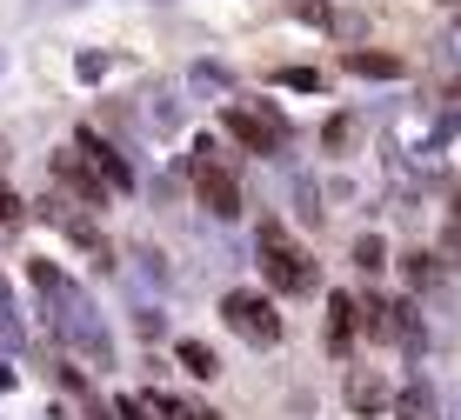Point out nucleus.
Here are the masks:
<instances>
[{
    "label": "nucleus",
    "instance_id": "1",
    "mask_svg": "<svg viewBox=\"0 0 461 420\" xmlns=\"http://www.w3.org/2000/svg\"><path fill=\"white\" fill-rule=\"evenodd\" d=\"M47 320H54V334H60V347L74 353V361H87V367H114V334H107V320H101V307H94L87 287H60L54 300H47Z\"/></svg>",
    "mask_w": 461,
    "mask_h": 420
},
{
    "label": "nucleus",
    "instance_id": "2",
    "mask_svg": "<svg viewBox=\"0 0 461 420\" xmlns=\"http://www.w3.org/2000/svg\"><path fill=\"white\" fill-rule=\"evenodd\" d=\"M254 254H261V281L275 287V294L301 300V294H314V287H321V267H314V254L294 247L281 220H261V228H254Z\"/></svg>",
    "mask_w": 461,
    "mask_h": 420
},
{
    "label": "nucleus",
    "instance_id": "3",
    "mask_svg": "<svg viewBox=\"0 0 461 420\" xmlns=\"http://www.w3.org/2000/svg\"><path fill=\"white\" fill-rule=\"evenodd\" d=\"M221 127H228V140H234L241 154H261V160H281V154H288V114H281L275 101H241V94H228Z\"/></svg>",
    "mask_w": 461,
    "mask_h": 420
},
{
    "label": "nucleus",
    "instance_id": "4",
    "mask_svg": "<svg viewBox=\"0 0 461 420\" xmlns=\"http://www.w3.org/2000/svg\"><path fill=\"white\" fill-rule=\"evenodd\" d=\"M221 320H228L234 341H248V347H281V334H288L275 294H248V287H228V294H221Z\"/></svg>",
    "mask_w": 461,
    "mask_h": 420
},
{
    "label": "nucleus",
    "instance_id": "5",
    "mask_svg": "<svg viewBox=\"0 0 461 420\" xmlns=\"http://www.w3.org/2000/svg\"><path fill=\"white\" fill-rule=\"evenodd\" d=\"M187 187H194V201L208 207L214 220H234V214H241V181H234V167L208 147V140L187 154Z\"/></svg>",
    "mask_w": 461,
    "mask_h": 420
},
{
    "label": "nucleus",
    "instance_id": "6",
    "mask_svg": "<svg viewBox=\"0 0 461 420\" xmlns=\"http://www.w3.org/2000/svg\"><path fill=\"white\" fill-rule=\"evenodd\" d=\"M74 154H81L87 167L101 174V187H107V193H134V160H127L114 140H101L94 127H74Z\"/></svg>",
    "mask_w": 461,
    "mask_h": 420
},
{
    "label": "nucleus",
    "instance_id": "7",
    "mask_svg": "<svg viewBox=\"0 0 461 420\" xmlns=\"http://www.w3.org/2000/svg\"><path fill=\"white\" fill-rule=\"evenodd\" d=\"M341 400H348L355 420H381V414H394V380L381 374V367H348Z\"/></svg>",
    "mask_w": 461,
    "mask_h": 420
},
{
    "label": "nucleus",
    "instance_id": "8",
    "mask_svg": "<svg viewBox=\"0 0 461 420\" xmlns=\"http://www.w3.org/2000/svg\"><path fill=\"white\" fill-rule=\"evenodd\" d=\"M402 281H408V294L428 300V307L448 300V261H441V254H408V261H402Z\"/></svg>",
    "mask_w": 461,
    "mask_h": 420
},
{
    "label": "nucleus",
    "instance_id": "9",
    "mask_svg": "<svg viewBox=\"0 0 461 420\" xmlns=\"http://www.w3.org/2000/svg\"><path fill=\"white\" fill-rule=\"evenodd\" d=\"M54 181L68 187L81 207H107V201H114V193L101 187V174H94V167H87V160L74 154V147H68V154H54Z\"/></svg>",
    "mask_w": 461,
    "mask_h": 420
},
{
    "label": "nucleus",
    "instance_id": "10",
    "mask_svg": "<svg viewBox=\"0 0 461 420\" xmlns=\"http://www.w3.org/2000/svg\"><path fill=\"white\" fill-rule=\"evenodd\" d=\"M394 347L408 353V361H421L428 353V327H421V300H394V334H388Z\"/></svg>",
    "mask_w": 461,
    "mask_h": 420
},
{
    "label": "nucleus",
    "instance_id": "11",
    "mask_svg": "<svg viewBox=\"0 0 461 420\" xmlns=\"http://www.w3.org/2000/svg\"><path fill=\"white\" fill-rule=\"evenodd\" d=\"M341 67L361 74V80H402V54H381V47H348Z\"/></svg>",
    "mask_w": 461,
    "mask_h": 420
},
{
    "label": "nucleus",
    "instance_id": "12",
    "mask_svg": "<svg viewBox=\"0 0 461 420\" xmlns=\"http://www.w3.org/2000/svg\"><path fill=\"white\" fill-rule=\"evenodd\" d=\"M174 361H181L187 380H214V374H221V353H214L208 341H194V334H181V341H174Z\"/></svg>",
    "mask_w": 461,
    "mask_h": 420
},
{
    "label": "nucleus",
    "instance_id": "13",
    "mask_svg": "<svg viewBox=\"0 0 461 420\" xmlns=\"http://www.w3.org/2000/svg\"><path fill=\"white\" fill-rule=\"evenodd\" d=\"M394 420H441V400L428 380H408L402 394H394Z\"/></svg>",
    "mask_w": 461,
    "mask_h": 420
},
{
    "label": "nucleus",
    "instance_id": "14",
    "mask_svg": "<svg viewBox=\"0 0 461 420\" xmlns=\"http://www.w3.org/2000/svg\"><path fill=\"white\" fill-rule=\"evenodd\" d=\"M355 327L368 334V341H388V334H394V300H381V294L355 300Z\"/></svg>",
    "mask_w": 461,
    "mask_h": 420
},
{
    "label": "nucleus",
    "instance_id": "15",
    "mask_svg": "<svg viewBox=\"0 0 461 420\" xmlns=\"http://www.w3.org/2000/svg\"><path fill=\"white\" fill-rule=\"evenodd\" d=\"M294 214H301V228H321V187H314V174H294Z\"/></svg>",
    "mask_w": 461,
    "mask_h": 420
},
{
    "label": "nucleus",
    "instance_id": "16",
    "mask_svg": "<svg viewBox=\"0 0 461 420\" xmlns=\"http://www.w3.org/2000/svg\"><path fill=\"white\" fill-rule=\"evenodd\" d=\"M0 347H21V300H14L7 273H0Z\"/></svg>",
    "mask_w": 461,
    "mask_h": 420
},
{
    "label": "nucleus",
    "instance_id": "17",
    "mask_svg": "<svg viewBox=\"0 0 461 420\" xmlns=\"http://www.w3.org/2000/svg\"><path fill=\"white\" fill-rule=\"evenodd\" d=\"M294 21L301 27H321V34H341V13L328 0H294Z\"/></svg>",
    "mask_w": 461,
    "mask_h": 420
},
{
    "label": "nucleus",
    "instance_id": "18",
    "mask_svg": "<svg viewBox=\"0 0 461 420\" xmlns=\"http://www.w3.org/2000/svg\"><path fill=\"white\" fill-rule=\"evenodd\" d=\"M355 267H361V273H381V267H388V234H361V240H355Z\"/></svg>",
    "mask_w": 461,
    "mask_h": 420
},
{
    "label": "nucleus",
    "instance_id": "19",
    "mask_svg": "<svg viewBox=\"0 0 461 420\" xmlns=\"http://www.w3.org/2000/svg\"><path fill=\"white\" fill-rule=\"evenodd\" d=\"M21 214H27V207H21V193L0 181V240H21Z\"/></svg>",
    "mask_w": 461,
    "mask_h": 420
},
{
    "label": "nucleus",
    "instance_id": "20",
    "mask_svg": "<svg viewBox=\"0 0 461 420\" xmlns=\"http://www.w3.org/2000/svg\"><path fill=\"white\" fill-rule=\"evenodd\" d=\"M127 261H134V273H140L148 287H167V267H161V254H154V247H134Z\"/></svg>",
    "mask_w": 461,
    "mask_h": 420
},
{
    "label": "nucleus",
    "instance_id": "21",
    "mask_svg": "<svg viewBox=\"0 0 461 420\" xmlns=\"http://www.w3.org/2000/svg\"><path fill=\"white\" fill-rule=\"evenodd\" d=\"M107 420H161V414L148 407V394H121L114 407H107Z\"/></svg>",
    "mask_w": 461,
    "mask_h": 420
},
{
    "label": "nucleus",
    "instance_id": "22",
    "mask_svg": "<svg viewBox=\"0 0 461 420\" xmlns=\"http://www.w3.org/2000/svg\"><path fill=\"white\" fill-rule=\"evenodd\" d=\"M275 80H281V87H294V94H314V87H321V74H314V67H281Z\"/></svg>",
    "mask_w": 461,
    "mask_h": 420
},
{
    "label": "nucleus",
    "instance_id": "23",
    "mask_svg": "<svg viewBox=\"0 0 461 420\" xmlns=\"http://www.w3.org/2000/svg\"><path fill=\"white\" fill-rule=\"evenodd\" d=\"M194 80H201V87H228V94H234V74L214 67V60H194Z\"/></svg>",
    "mask_w": 461,
    "mask_h": 420
},
{
    "label": "nucleus",
    "instance_id": "24",
    "mask_svg": "<svg viewBox=\"0 0 461 420\" xmlns=\"http://www.w3.org/2000/svg\"><path fill=\"white\" fill-rule=\"evenodd\" d=\"M321 140H328V147H335V154H341V147H348V140H355V121H348V114H335V121H328V127H321Z\"/></svg>",
    "mask_w": 461,
    "mask_h": 420
},
{
    "label": "nucleus",
    "instance_id": "25",
    "mask_svg": "<svg viewBox=\"0 0 461 420\" xmlns=\"http://www.w3.org/2000/svg\"><path fill=\"white\" fill-rule=\"evenodd\" d=\"M167 420H221L214 407H208V400H174V414Z\"/></svg>",
    "mask_w": 461,
    "mask_h": 420
},
{
    "label": "nucleus",
    "instance_id": "26",
    "mask_svg": "<svg viewBox=\"0 0 461 420\" xmlns=\"http://www.w3.org/2000/svg\"><path fill=\"white\" fill-rule=\"evenodd\" d=\"M74 74H81V80H101V74H107V54H81V60H74Z\"/></svg>",
    "mask_w": 461,
    "mask_h": 420
},
{
    "label": "nucleus",
    "instance_id": "27",
    "mask_svg": "<svg viewBox=\"0 0 461 420\" xmlns=\"http://www.w3.org/2000/svg\"><path fill=\"white\" fill-rule=\"evenodd\" d=\"M134 327H140V334L154 341V334H161V307H140V314H134Z\"/></svg>",
    "mask_w": 461,
    "mask_h": 420
},
{
    "label": "nucleus",
    "instance_id": "28",
    "mask_svg": "<svg viewBox=\"0 0 461 420\" xmlns=\"http://www.w3.org/2000/svg\"><path fill=\"white\" fill-rule=\"evenodd\" d=\"M441 420H461V394H455V400H441Z\"/></svg>",
    "mask_w": 461,
    "mask_h": 420
},
{
    "label": "nucleus",
    "instance_id": "29",
    "mask_svg": "<svg viewBox=\"0 0 461 420\" xmlns=\"http://www.w3.org/2000/svg\"><path fill=\"white\" fill-rule=\"evenodd\" d=\"M34 7H41V13H54V7H81V0H34Z\"/></svg>",
    "mask_w": 461,
    "mask_h": 420
},
{
    "label": "nucleus",
    "instance_id": "30",
    "mask_svg": "<svg viewBox=\"0 0 461 420\" xmlns=\"http://www.w3.org/2000/svg\"><path fill=\"white\" fill-rule=\"evenodd\" d=\"M7 387H14V374H7V367H0V394H7Z\"/></svg>",
    "mask_w": 461,
    "mask_h": 420
},
{
    "label": "nucleus",
    "instance_id": "31",
    "mask_svg": "<svg viewBox=\"0 0 461 420\" xmlns=\"http://www.w3.org/2000/svg\"><path fill=\"white\" fill-rule=\"evenodd\" d=\"M455 228H461V193H455Z\"/></svg>",
    "mask_w": 461,
    "mask_h": 420
},
{
    "label": "nucleus",
    "instance_id": "32",
    "mask_svg": "<svg viewBox=\"0 0 461 420\" xmlns=\"http://www.w3.org/2000/svg\"><path fill=\"white\" fill-rule=\"evenodd\" d=\"M0 160H7V140H0Z\"/></svg>",
    "mask_w": 461,
    "mask_h": 420
},
{
    "label": "nucleus",
    "instance_id": "33",
    "mask_svg": "<svg viewBox=\"0 0 461 420\" xmlns=\"http://www.w3.org/2000/svg\"><path fill=\"white\" fill-rule=\"evenodd\" d=\"M448 7H461V0H448Z\"/></svg>",
    "mask_w": 461,
    "mask_h": 420
}]
</instances>
